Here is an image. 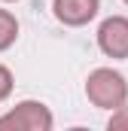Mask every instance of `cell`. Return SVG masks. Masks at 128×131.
<instances>
[{
  "instance_id": "obj_1",
  "label": "cell",
  "mask_w": 128,
  "mask_h": 131,
  "mask_svg": "<svg viewBox=\"0 0 128 131\" xmlns=\"http://www.w3.org/2000/svg\"><path fill=\"white\" fill-rule=\"evenodd\" d=\"M86 98L98 110H119L128 101V82L125 76L113 67H98L86 79Z\"/></svg>"
},
{
  "instance_id": "obj_3",
  "label": "cell",
  "mask_w": 128,
  "mask_h": 131,
  "mask_svg": "<svg viewBox=\"0 0 128 131\" xmlns=\"http://www.w3.org/2000/svg\"><path fill=\"white\" fill-rule=\"evenodd\" d=\"M98 46L107 58L125 61L128 58V18L125 15H110L98 28Z\"/></svg>"
},
{
  "instance_id": "obj_4",
  "label": "cell",
  "mask_w": 128,
  "mask_h": 131,
  "mask_svg": "<svg viewBox=\"0 0 128 131\" xmlns=\"http://www.w3.org/2000/svg\"><path fill=\"white\" fill-rule=\"evenodd\" d=\"M101 9V0H52L55 18L67 28H82L89 25Z\"/></svg>"
},
{
  "instance_id": "obj_7",
  "label": "cell",
  "mask_w": 128,
  "mask_h": 131,
  "mask_svg": "<svg viewBox=\"0 0 128 131\" xmlns=\"http://www.w3.org/2000/svg\"><path fill=\"white\" fill-rule=\"evenodd\" d=\"M12 95V73H9V67L0 64V104Z\"/></svg>"
},
{
  "instance_id": "obj_9",
  "label": "cell",
  "mask_w": 128,
  "mask_h": 131,
  "mask_svg": "<svg viewBox=\"0 0 128 131\" xmlns=\"http://www.w3.org/2000/svg\"><path fill=\"white\" fill-rule=\"evenodd\" d=\"M125 3H128V0H125Z\"/></svg>"
},
{
  "instance_id": "obj_8",
  "label": "cell",
  "mask_w": 128,
  "mask_h": 131,
  "mask_svg": "<svg viewBox=\"0 0 128 131\" xmlns=\"http://www.w3.org/2000/svg\"><path fill=\"white\" fill-rule=\"evenodd\" d=\"M3 3H12V0H3Z\"/></svg>"
},
{
  "instance_id": "obj_5",
  "label": "cell",
  "mask_w": 128,
  "mask_h": 131,
  "mask_svg": "<svg viewBox=\"0 0 128 131\" xmlns=\"http://www.w3.org/2000/svg\"><path fill=\"white\" fill-rule=\"evenodd\" d=\"M18 40V21L9 9H0V52H6Z\"/></svg>"
},
{
  "instance_id": "obj_6",
  "label": "cell",
  "mask_w": 128,
  "mask_h": 131,
  "mask_svg": "<svg viewBox=\"0 0 128 131\" xmlns=\"http://www.w3.org/2000/svg\"><path fill=\"white\" fill-rule=\"evenodd\" d=\"M107 128H110V131H128V107H119V110H113V116H110Z\"/></svg>"
},
{
  "instance_id": "obj_2",
  "label": "cell",
  "mask_w": 128,
  "mask_h": 131,
  "mask_svg": "<svg viewBox=\"0 0 128 131\" xmlns=\"http://www.w3.org/2000/svg\"><path fill=\"white\" fill-rule=\"evenodd\" d=\"M52 125H55L52 110L40 101H22L9 113L0 116V128H12V131H52Z\"/></svg>"
}]
</instances>
